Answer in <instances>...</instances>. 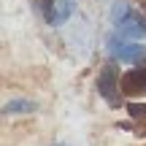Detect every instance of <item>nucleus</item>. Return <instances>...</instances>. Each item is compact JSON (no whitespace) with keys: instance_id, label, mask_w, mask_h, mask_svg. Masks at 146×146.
<instances>
[{"instance_id":"f257e3e1","label":"nucleus","mask_w":146,"mask_h":146,"mask_svg":"<svg viewBox=\"0 0 146 146\" xmlns=\"http://www.w3.org/2000/svg\"><path fill=\"white\" fill-rule=\"evenodd\" d=\"M108 52L114 54L116 60L127 62V65H135V62H141V60H146V49L141 43L130 41V38H122V35H111L108 38Z\"/></svg>"},{"instance_id":"f03ea898","label":"nucleus","mask_w":146,"mask_h":146,"mask_svg":"<svg viewBox=\"0 0 146 146\" xmlns=\"http://www.w3.org/2000/svg\"><path fill=\"white\" fill-rule=\"evenodd\" d=\"M119 70H116V65L114 62H108L103 70H100V76H98V92H100V98L106 100L108 106H122V100L116 98V92H119Z\"/></svg>"},{"instance_id":"7ed1b4c3","label":"nucleus","mask_w":146,"mask_h":146,"mask_svg":"<svg viewBox=\"0 0 146 146\" xmlns=\"http://www.w3.org/2000/svg\"><path fill=\"white\" fill-rule=\"evenodd\" d=\"M116 30H119L122 38H130V41L133 38H146V19L138 11H130V14L116 25Z\"/></svg>"},{"instance_id":"20e7f679","label":"nucleus","mask_w":146,"mask_h":146,"mask_svg":"<svg viewBox=\"0 0 146 146\" xmlns=\"http://www.w3.org/2000/svg\"><path fill=\"white\" fill-rule=\"evenodd\" d=\"M119 89L125 95H146V68L127 70L119 78Z\"/></svg>"},{"instance_id":"39448f33","label":"nucleus","mask_w":146,"mask_h":146,"mask_svg":"<svg viewBox=\"0 0 146 146\" xmlns=\"http://www.w3.org/2000/svg\"><path fill=\"white\" fill-rule=\"evenodd\" d=\"M35 108H38V103H35V100H22V98L8 100V103L3 106V111H5V114H30V111H35Z\"/></svg>"},{"instance_id":"423d86ee","label":"nucleus","mask_w":146,"mask_h":146,"mask_svg":"<svg viewBox=\"0 0 146 146\" xmlns=\"http://www.w3.org/2000/svg\"><path fill=\"white\" fill-rule=\"evenodd\" d=\"M73 14V0H54V25H62Z\"/></svg>"},{"instance_id":"0eeeda50","label":"nucleus","mask_w":146,"mask_h":146,"mask_svg":"<svg viewBox=\"0 0 146 146\" xmlns=\"http://www.w3.org/2000/svg\"><path fill=\"white\" fill-rule=\"evenodd\" d=\"M35 5L41 8L43 19H46L49 25H54V0H35Z\"/></svg>"},{"instance_id":"6e6552de","label":"nucleus","mask_w":146,"mask_h":146,"mask_svg":"<svg viewBox=\"0 0 146 146\" xmlns=\"http://www.w3.org/2000/svg\"><path fill=\"white\" fill-rule=\"evenodd\" d=\"M127 14H130V8H127L125 3H114V8H111V22H114V25H119Z\"/></svg>"},{"instance_id":"1a4fd4ad","label":"nucleus","mask_w":146,"mask_h":146,"mask_svg":"<svg viewBox=\"0 0 146 146\" xmlns=\"http://www.w3.org/2000/svg\"><path fill=\"white\" fill-rule=\"evenodd\" d=\"M127 111L133 119H146V103H127Z\"/></svg>"},{"instance_id":"9d476101","label":"nucleus","mask_w":146,"mask_h":146,"mask_svg":"<svg viewBox=\"0 0 146 146\" xmlns=\"http://www.w3.org/2000/svg\"><path fill=\"white\" fill-rule=\"evenodd\" d=\"M57 146H68V143H57Z\"/></svg>"}]
</instances>
